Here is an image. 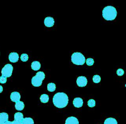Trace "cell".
I'll return each instance as SVG.
<instances>
[{"label": "cell", "instance_id": "obj_20", "mask_svg": "<svg viewBox=\"0 0 126 124\" xmlns=\"http://www.w3.org/2000/svg\"><path fill=\"white\" fill-rule=\"evenodd\" d=\"M101 80V77L99 75H94L93 77V81L94 83H98L100 82Z\"/></svg>", "mask_w": 126, "mask_h": 124}, {"label": "cell", "instance_id": "obj_15", "mask_svg": "<svg viewBox=\"0 0 126 124\" xmlns=\"http://www.w3.org/2000/svg\"><path fill=\"white\" fill-rule=\"evenodd\" d=\"M14 121L17 122H22L23 118V114L21 112H16L14 114Z\"/></svg>", "mask_w": 126, "mask_h": 124}, {"label": "cell", "instance_id": "obj_17", "mask_svg": "<svg viewBox=\"0 0 126 124\" xmlns=\"http://www.w3.org/2000/svg\"><path fill=\"white\" fill-rule=\"evenodd\" d=\"M22 124H34L33 120L31 118H25L21 122Z\"/></svg>", "mask_w": 126, "mask_h": 124}, {"label": "cell", "instance_id": "obj_7", "mask_svg": "<svg viewBox=\"0 0 126 124\" xmlns=\"http://www.w3.org/2000/svg\"><path fill=\"white\" fill-rule=\"evenodd\" d=\"M10 99L12 101L16 102L20 101L21 99V95L18 92H13L10 94Z\"/></svg>", "mask_w": 126, "mask_h": 124}, {"label": "cell", "instance_id": "obj_14", "mask_svg": "<svg viewBox=\"0 0 126 124\" xmlns=\"http://www.w3.org/2000/svg\"><path fill=\"white\" fill-rule=\"evenodd\" d=\"M41 67V64L39 62L37 61H33L31 64V68L34 71H37L40 69Z\"/></svg>", "mask_w": 126, "mask_h": 124}, {"label": "cell", "instance_id": "obj_22", "mask_svg": "<svg viewBox=\"0 0 126 124\" xmlns=\"http://www.w3.org/2000/svg\"><path fill=\"white\" fill-rule=\"evenodd\" d=\"M20 59L22 61L26 62L27 61H28L29 59V56L27 54H26V53L22 54L20 56Z\"/></svg>", "mask_w": 126, "mask_h": 124}, {"label": "cell", "instance_id": "obj_16", "mask_svg": "<svg viewBox=\"0 0 126 124\" xmlns=\"http://www.w3.org/2000/svg\"><path fill=\"white\" fill-rule=\"evenodd\" d=\"M104 124H118V123L115 118H108L105 120Z\"/></svg>", "mask_w": 126, "mask_h": 124}, {"label": "cell", "instance_id": "obj_19", "mask_svg": "<svg viewBox=\"0 0 126 124\" xmlns=\"http://www.w3.org/2000/svg\"><path fill=\"white\" fill-rule=\"evenodd\" d=\"M56 85L54 83H49L47 84V90L49 92H54L56 90Z\"/></svg>", "mask_w": 126, "mask_h": 124}, {"label": "cell", "instance_id": "obj_6", "mask_svg": "<svg viewBox=\"0 0 126 124\" xmlns=\"http://www.w3.org/2000/svg\"><path fill=\"white\" fill-rule=\"evenodd\" d=\"M87 79L85 76H78L76 80L77 85L79 87H83L86 86L87 84Z\"/></svg>", "mask_w": 126, "mask_h": 124}, {"label": "cell", "instance_id": "obj_10", "mask_svg": "<svg viewBox=\"0 0 126 124\" xmlns=\"http://www.w3.org/2000/svg\"><path fill=\"white\" fill-rule=\"evenodd\" d=\"M73 104L76 108H80L83 104V100L81 98H75L73 100Z\"/></svg>", "mask_w": 126, "mask_h": 124}, {"label": "cell", "instance_id": "obj_18", "mask_svg": "<svg viewBox=\"0 0 126 124\" xmlns=\"http://www.w3.org/2000/svg\"><path fill=\"white\" fill-rule=\"evenodd\" d=\"M40 100L42 103H47L49 101V96L47 94H42L40 97Z\"/></svg>", "mask_w": 126, "mask_h": 124}, {"label": "cell", "instance_id": "obj_5", "mask_svg": "<svg viewBox=\"0 0 126 124\" xmlns=\"http://www.w3.org/2000/svg\"><path fill=\"white\" fill-rule=\"evenodd\" d=\"M13 70V67L11 64H6L1 69V73L2 76L6 78L10 77L12 75Z\"/></svg>", "mask_w": 126, "mask_h": 124}, {"label": "cell", "instance_id": "obj_26", "mask_svg": "<svg viewBox=\"0 0 126 124\" xmlns=\"http://www.w3.org/2000/svg\"><path fill=\"white\" fill-rule=\"evenodd\" d=\"M7 81V79L6 77L3 76H1L0 77V83L3 84V83H5Z\"/></svg>", "mask_w": 126, "mask_h": 124}, {"label": "cell", "instance_id": "obj_13", "mask_svg": "<svg viewBox=\"0 0 126 124\" xmlns=\"http://www.w3.org/2000/svg\"><path fill=\"white\" fill-rule=\"evenodd\" d=\"M25 107V104L23 101H19L15 102V108L18 111H22Z\"/></svg>", "mask_w": 126, "mask_h": 124}, {"label": "cell", "instance_id": "obj_2", "mask_svg": "<svg viewBox=\"0 0 126 124\" xmlns=\"http://www.w3.org/2000/svg\"><path fill=\"white\" fill-rule=\"evenodd\" d=\"M117 15L116 9L112 6H107L102 10V16L103 18L107 21L114 20Z\"/></svg>", "mask_w": 126, "mask_h": 124}, {"label": "cell", "instance_id": "obj_11", "mask_svg": "<svg viewBox=\"0 0 126 124\" xmlns=\"http://www.w3.org/2000/svg\"><path fill=\"white\" fill-rule=\"evenodd\" d=\"M65 124H79V121L76 117L71 116L66 119Z\"/></svg>", "mask_w": 126, "mask_h": 124}, {"label": "cell", "instance_id": "obj_21", "mask_svg": "<svg viewBox=\"0 0 126 124\" xmlns=\"http://www.w3.org/2000/svg\"><path fill=\"white\" fill-rule=\"evenodd\" d=\"M88 105L90 107H93L95 105V101L93 99H90L88 101Z\"/></svg>", "mask_w": 126, "mask_h": 124}, {"label": "cell", "instance_id": "obj_8", "mask_svg": "<svg viewBox=\"0 0 126 124\" xmlns=\"http://www.w3.org/2000/svg\"><path fill=\"white\" fill-rule=\"evenodd\" d=\"M55 23L54 19L51 17H47L45 18L44 24L47 27H52L54 25Z\"/></svg>", "mask_w": 126, "mask_h": 124}, {"label": "cell", "instance_id": "obj_4", "mask_svg": "<svg viewBox=\"0 0 126 124\" xmlns=\"http://www.w3.org/2000/svg\"><path fill=\"white\" fill-rule=\"evenodd\" d=\"M71 57V62L76 65H83L86 62L85 56L81 52H74Z\"/></svg>", "mask_w": 126, "mask_h": 124}, {"label": "cell", "instance_id": "obj_3", "mask_svg": "<svg viewBox=\"0 0 126 124\" xmlns=\"http://www.w3.org/2000/svg\"><path fill=\"white\" fill-rule=\"evenodd\" d=\"M45 77V75L44 72L39 71L32 78L31 82L32 85L34 87H39L41 85L43 80Z\"/></svg>", "mask_w": 126, "mask_h": 124}, {"label": "cell", "instance_id": "obj_1", "mask_svg": "<svg viewBox=\"0 0 126 124\" xmlns=\"http://www.w3.org/2000/svg\"><path fill=\"white\" fill-rule=\"evenodd\" d=\"M54 105L58 108L65 107L68 102L67 95L63 92H58L55 94L53 98Z\"/></svg>", "mask_w": 126, "mask_h": 124}, {"label": "cell", "instance_id": "obj_27", "mask_svg": "<svg viewBox=\"0 0 126 124\" xmlns=\"http://www.w3.org/2000/svg\"><path fill=\"white\" fill-rule=\"evenodd\" d=\"M3 91V87H2V86L0 85V93H1Z\"/></svg>", "mask_w": 126, "mask_h": 124}, {"label": "cell", "instance_id": "obj_24", "mask_svg": "<svg viewBox=\"0 0 126 124\" xmlns=\"http://www.w3.org/2000/svg\"><path fill=\"white\" fill-rule=\"evenodd\" d=\"M4 124H22V123L21 122H17L15 121H13L12 122L7 121L5 123H4Z\"/></svg>", "mask_w": 126, "mask_h": 124}, {"label": "cell", "instance_id": "obj_25", "mask_svg": "<svg viewBox=\"0 0 126 124\" xmlns=\"http://www.w3.org/2000/svg\"><path fill=\"white\" fill-rule=\"evenodd\" d=\"M117 74L119 76H122L124 74V71L122 69H118L117 71Z\"/></svg>", "mask_w": 126, "mask_h": 124}, {"label": "cell", "instance_id": "obj_12", "mask_svg": "<svg viewBox=\"0 0 126 124\" xmlns=\"http://www.w3.org/2000/svg\"><path fill=\"white\" fill-rule=\"evenodd\" d=\"M8 120V115L5 112L0 113V124H4Z\"/></svg>", "mask_w": 126, "mask_h": 124}, {"label": "cell", "instance_id": "obj_9", "mask_svg": "<svg viewBox=\"0 0 126 124\" xmlns=\"http://www.w3.org/2000/svg\"><path fill=\"white\" fill-rule=\"evenodd\" d=\"M19 55L17 52H11L8 56V59L11 62L15 63L17 62L19 60Z\"/></svg>", "mask_w": 126, "mask_h": 124}, {"label": "cell", "instance_id": "obj_23", "mask_svg": "<svg viewBox=\"0 0 126 124\" xmlns=\"http://www.w3.org/2000/svg\"><path fill=\"white\" fill-rule=\"evenodd\" d=\"M86 62L88 66H92L94 64V60L92 58H89L86 59Z\"/></svg>", "mask_w": 126, "mask_h": 124}]
</instances>
